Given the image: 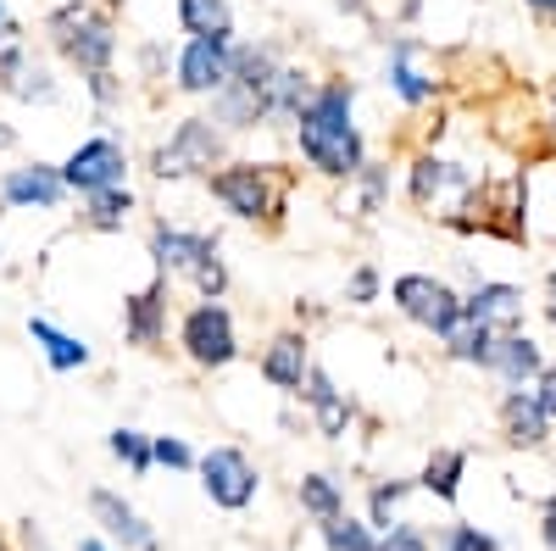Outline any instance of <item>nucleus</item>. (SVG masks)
Listing matches in <instances>:
<instances>
[{
    "mask_svg": "<svg viewBox=\"0 0 556 551\" xmlns=\"http://www.w3.org/2000/svg\"><path fill=\"white\" fill-rule=\"evenodd\" d=\"M545 324L556 329V267H551V279H545Z\"/></svg>",
    "mask_w": 556,
    "mask_h": 551,
    "instance_id": "a18cd8bd",
    "label": "nucleus"
},
{
    "mask_svg": "<svg viewBox=\"0 0 556 551\" xmlns=\"http://www.w3.org/2000/svg\"><path fill=\"white\" fill-rule=\"evenodd\" d=\"M134 212H139V196L128 190V184H123V190H101V196L78 201V223L89 228V235H123Z\"/></svg>",
    "mask_w": 556,
    "mask_h": 551,
    "instance_id": "bb28decb",
    "label": "nucleus"
},
{
    "mask_svg": "<svg viewBox=\"0 0 556 551\" xmlns=\"http://www.w3.org/2000/svg\"><path fill=\"white\" fill-rule=\"evenodd\" d=\"M379 551H434V540H429V529H417V524H395V529H384L379 535Z\"/></svg>",
    "mask_w": 556,
    "mask_h": 551,
    "instance_id": "ea45409f",
    "label": "nucleus"
},
{
    "mask_svg": "<svg viewBox=\"0 0 556 551\" xmlns=\"http://www.w3.org/2000/svg\"><path fill=\"white\" fill-rule=\"evenodd\" d=\"M178 351L201 374H223L228 362H240V324L223 301H195L178 317Z\"/></svg>",
    "mask_w": 556,
    "mask_h": 551,
    "instance_id": "423d86ee",
    "label": "nucleus"
},
{
    "mask_svg": "<svg viewBox=\"0 0 556 551\" xmlns=\"http://www.w3.org/2000/svg\"><path fill=\"white\" fill-rule=\"evenodd\" d=\"M173 17L190 39L235 45V0H173Z\"/></svg>",
    "mask_w": 556,
    "mask_h": 551,
    "instance_id": "393cba45",
    "label": "nucleus"
},
{
    "mask_svg": "<svg viewBox=\"0 0 556 551\" xmlns=\"http://www.w3.org/2000/svg\"><path fill=\"white\" fill-rule=\"evenodd\" d=\"M228 51L235 45H223V39H184L173 57V89L190 101H212L228 84Z\"/></svg>",
    "mask_w": 556,
    "mask_h": 551,
    "instance_id": "9b49d317",
    "label": "nucleus"
},
{
    "mask_svg": "<svg viewBox=\"0 0 556 551\" xmlns=\"http://www.w3.org/2000/svg\"><path fill=\"white\" fill-rule=\"evenodd\" d=\"M167 45H156V39H146V45H139V73H146V78H167Z\"/></svg>",
    "mask_w": 556,
    "mask_h": 551,
    "instance_id": "79ce46f5",
    "label": "nucleus"
},
{
    "mask_svg": "<svg viewBox=\"0 0 556 551\" xmlns=\"http://www.w3.org/2000/svg\"><path fill=\"white\" fill-rule=\"evenodd\" d=\"M501 435H506V446H518V451H540L551 440V418L540 412L534 390H506V401H501Z\"/></svg>",
    "mask_w": 556,
    "mask_h": 551,
    "instance_id": "412c9836",
    "label": "nucleus"
},
{
    "mask_svg": "<svg viewBox=\"0 0 556 551\" xmlns=\"http://www.w3.org/2000/svg\"><path fill=\"white\" fill-rule=\"evenodd\" d=\"M534 401H540V412L556 424V367H545V374L534 379Z\"/></svg>",
    "mask_w": 556,
    "mask_h": 551,
    "instance_id": "37998d69",
    "label": "nucleus"
},
{
    "mask_svg": "<svg viewBox=\"0 0 556 551\" xmlns=\"http://www.w3.org/2000/svg\"><path fill=\"white\" fill-rule=\"evenodd\" d=\"M262 379L278 390V396H301L306 390V374H312V340L306 329H278L267 346H262Z\"/></svg>",
    "mask_w": 556,
    "mask_h": 551,
    "instance_id": "dca6fc26",
    "label": "nucleus"
},
{
    "mask_svg": "<svg viewBox=\"0 0 556 551\" xmlns=\"http://www.w3.org/2000/svg\"><path fill=\"white\" fill-rule=\"evenodd\" d=\"M62 184H67V196H101V190H123L128 184V140L123 134H89V140H78L62 162Z\"/></svg>",
    "mask_w": 556,
    "mask_h": 551,
    "instance_id": "0eeeda50",
    "label": "nucleus"
},
{
    "mask_svg": "<svg viewBox=\"0 0 556 551\" xmlns=\"http://www.w3.org/2000/svg\"><path fill=\"white\" fill-rule=\"evenodd\" d=\"M417 51H424L417 39H395V45H390V67H384V84L395 89V96H401L406 107H429V101L440 96V78L417 67Z\"/></svg>",
    "mask_w": 556,
    "mask_h": 551,
    "instance_id": "aec40b11",
    "label": "nucleus"
},
{
    "mask_svg": "<svg viewBox=\"0 0 556 551\" xmlns=\"http://www.w3.org/2000/svg\"><path fill=\"white\" fill-rule=\"evenodd\" d=\"M12 146H17V128H12V123H0V151H12Z\"/></svg>",
    "mask_w": 556,
    "mask_h": 551,
    "instance_id": "8fccbe9b",
    "label": "nucleus"
},
{
    "mask_svg": "<svg viewBox=\"0 0 556 551\" xmlns=\"http://www.w3.org/2000/svg\"><path fill=\"white\" fill-rule=\"evenodd\" d=\"M73 551H117V546H106L96 529H89V535H78V546H73Z\"/></svg>",
    "mask_w": 556,
    "mask_h": 551,
    "instance_id": "49530a36",
    "label": "nucleus"
},
{
    "mask_svg": "<svg viewBox=\"0 0 556 551\" xmlns=\"http://www.w3.org/2000/svg\"><path fill=\"white\" fill-rule=\"evenodd\" d=\"M462 190V184H468V173H462L456 162H445V156H434V151H417L412 156V167H406V196L417 201V206H429L440 190Z\"/></svg>",
    "mask_w": 556,
    "mask_h": 551,
    "instance_id": "cd10ccee",
    "label": "nucleus"
},
{
    "mask_svg": "<svg viewBox=\"0 0 556 551\" xmlns=\"http://www.w3.org/2000/svg\"><path fill=\"white\" fill-rule=\"evenodd\" d=\"M340 12H351V17H367V7H374V0H334Z\"/></svg>",
    "mask_w": 556,
    "mask_h": 551,
    "instance_id": "de8ad7c7",
    "label": "nucleus"
},
{
    "mask_svg": "<svg viewBox=\"0 0 556 551\" xmlns=\"http://www.w3.org/2000/svg\"><path fill=\"white\" fill-rule=\"evenodd\" d=\"M351 107H356V84L351 78H323L317 96L295 117V151L317 178L351 184L367 167V140H362Z\"/></svg>",
    "mask_w": 556,
    "mask_h": 551,
    "instance_id": "f257e3e1",
    "label": "nucleus"
},
{
    "mask_svg": "<svg viewBox=\"0 0 556 551\" xmlns=\"http://www.w3.org/2000/svg\"><path fill=\"white\" fill-rule=\"evenodd\" d=\"M0 223H7V206H0ZM0 262H7V240H0Z\"/></svg>",
    "mask_w": 556,
    "mask_h": 551,
    "instance_id": "603ef678",
    "label": "nucleus"
},
{
    "mask_svg": "<svg viewBox=\"0 0 556 551\" xmlns=\"http://www.w3.org/2000/svg\"><path fill=\"white\" fill-rule=\"evenodd\" d=\"M73 196H67V184H62V167L56 162H12V167H0V206L12 212H62Z\"/></svg>",
    "mask_w": 556,
    "mask_h": 551,
    "instance_id": "9d476101",
    "label": "nucleus"
},
{
    "mask_svg": "<svg viewBox=\"0 0 556 551\" xmlns=\"http://www.w3.org/2000/svg\"><path fill=\"white\" fill-rule=\"evenodd\" d=\"M317 540H323V551H379V535L367 529L362 513H340L329 524H317Z\"/></svg>",
    "mask_w": 556,
    "mask_h": 551,
    "instance_id": "2f4dec72",
    "label": "nucleus"
},
{
    "mask_svg": "<svg viewBox=\"0 0 556 551\" xmlns=\"http://www.w3.org/2000/svg\"><path fill=\"white\" fill-rule=\"evenodd\" d=\"M84 96L96 101V112L123 107V73H117V67H106V73H84Z\"/></svg>",
    "mask_w": 556,
    "mask_h": 551,
    "instance_id": "4c0bfd02",
    "label": "nucleus"
},
{
    "mask_svg": "<svg viewBox=\"0 0 556 551\" xmlns=\"http://www.w3.org/2000/svg\"><path fill=\"white\" fill-rule=\"evenodd\" d=\"M223 162H228V134L206 112H190L167 128V140L151 146L146 173L162 184H184V178H212Z\"/></svg>",
    "mask_w": 556,
    "mask_h": 551,
    "instance_id": "20e7f679",
    "label": "nucleus"
},
{
    "mask_svg": "<svg viewBox=\"0 0 556 551\" xmlns=\"http://www.w3.org/2000/svg\"><path fill=\"white\" fill-rule=\"evenodd\" d=\"M0 551H17V546H12V535H7V529H0Z\"/></svg>",
    "mask_w": 556,
    "mask_h": 551,
    "instance_id": "3c124183",
    "label": "nucleus"
},
{
    "mask_svg": "<svg viewBox=\"0 0 556 551\" xmlns=\"http://www.w3.org/2000/svg\"><path fill=\"white\" fill-rule=\"evenodd\" d=\"M495 340H501V335H490V329H479V324H468V317H462V324L445 335V351H451L456 362L490 367V351H495Z\"/></svg>",
    "mask_w": 556,
    "mask_h": 551,
    "instance_id": "72a5a7b5",
    "label": "nucleus"
},
{
    "mask_svg": "<svg viewBox=\"0 0 556 551\" xmlns=\"http://www.w3.org/2000/svg\"><path fill=\"white\" fill-rule=\"evenodd\" d=\"M23 329H28V346L39 351V362L51 367V374H84V367L96 362V346L73 329H62L56 317H45V312H28Z\"/></svg>",
    "mask_w": 556,
    "mask_h": 551,
    "instance_id": "f3484780",
    "label": "nucleus"
},
{
    "mask_svg": "<svg viewBox=\"0 0 556 551\" xmlns=\"http://www.w3.org/2000/svg\"><path fill=\"white\" fill-rule=\"evenodd\" d=\"M551 112H556V89H551Z\"/></svg>",
    "mask_w": 556,
    "mask_h": 551,
    "instance_id": "864d4df0",
    "label": "nucleus"
},
{
    "mask_svg": "<svg viewBox=\"0 0 556 551\" xmlns=\"http://www.w3.org/2000/svg\"><path fill=\"white\" fill-rule=\"evenodd\" d=\"M379 290H384V279H379V267H374V262L351 267V279H345V301H351V306H374Z\"/></svg>",
    "mask_w": 556,
    "mask_h": 551,
    "instance_id": "58836bf2",
    "label": "nucleus"
},
{
    "mask_svg": "<svg viewBox=\"0 0 556 551\" xmlns=\"http://www.w3.org/2000/svg\"><path fill=\"white\" fill-rule=\"evenodd\" d=\"M17 45H28V34H23V23L12 12V0H0V57L17 51Z\"/></svg>",
    "mask_w": 556,
    "mask_h": 551,
    "instance_id": "a19ab883",
    "label": "nucleus"
},
{
    "mask_svg": "<svg viewBox=\"0 0 556 551\" xmlns=\"http://www.w3.org/2000/svg\"><path fill=\"white\" fill-rule=\"evenodd\" d=\"M462 317L490 335H523V290L518 285H479L462 296Z\"/></svg>",
    "mask_w": 556,
    "mask_h": 551,
    "instance_id": "a211bd4d",
    "label": "nucleus"
},
{
    "mask_svg": "<svg viewBox=\"0 0 556 551\" xmlns=\"http://www.w3.org/2000/svg\"><path fill=\"white\" fill-rule=\"evenodd\" d=\"M84 508H89V524H96V535L117 551H162V535L156 524L134 508V501L112 485H89L84 490Z\"/></svg>",
    "mask_w": 556,
    "mask_h": 551,
    "instance_id": "6e6552de",
    "label": "nucleus"
},
{
    "mask_svg": "<svg viewBox=\"0 0 556 551\" xmlns=\"http://www.w3.org/2000/svg\"><path fill=\"white\" fill-rule=\"evenodd\" d=\"M101 7H106V0H101Z\"/></svg>",
    "mask_w": 556,
    "mask_h": 551,
    "instance_id": "5fc2aeb1",
    "label": "nucleus"
},
{
    "mask_svg": "<svg viewBox=\"0 0 556 551\" xmlns=\"http://www.w3.org/2000/svg\"><path fill=\"white\" fill-rule=\"evenodd\" d=\"M190 285H195V301H223V296H228V256H223V240H212L206 256L190 267Z\"/></svg>",
    "mask_w": 556,
    "mask_h": 551,
    "instance_id": "473e14b6",
    "label": "nucleus"
},
{
    "mask_svg": "<svg viewBox=\"0 0 556 551\" xmlns=\"http://www.w3.org/2000/svg\"><path fill=\"white\" fill-rule=\"evenodd\" d=\"M540 540H545V551H556V496L540 508Z\"/></svg>",
    "mask_w": 556,
    "mask_h": 551,
    "instance_id": "c03bdc74",
    "label": "nucleus"
},
{
    "mask_svg": "<svg viewBox=\"0 0 556 551\" xmlns=\"http://www.w3.org/2000/svg\"><path fill=\"white\" fill-rule=\"evenodd\" d=\"M212 201L235 217V223H278L290 201V173L278 162H245V156H228L212 178H206Z\"/></svg>",
    "mask_w": 556,
    "mask_h": 551,
    "instance_id": "7ed1b4c3",
    "label": "nucleus"
},
{
    "mask_svg": "<svg viewBox=\"0 0 556 551\" xmlns=\"http://www.w3.org/2000/svg\"><path fill=\"white\" fill-rule=\"evenodd\" d=\"M45 45L73 73H106L117 67L123 34H117L112 7H101V0H62V7L45 12Z\"/></svg>",
    "mask_w": 556,
    "mask_h": 551,
    "instance_id": "f03ea898",
    "label": "nucleus"
},
{
    "mask_svg": "<svg viewBox=\"0 0 556 551\" xmlns=\"http://www.w3.org/2000/svg\"><path fill=\"white\" fill-rule=\"evenodd\" d=\"M317 73L306 67V62H285L273 73V84H267V123H295L301 117V107L317 96Z\"/></svg>",
    "mask_w": 556,
    "mask_h": 551,
    "instance_id": "5701e85b",
    "label": "nucleus"
},
{
    "mask_svg": "<svg viewBox=\"0 0 556 551\" xmlns=\"http://www.w3.org/2000/svg\"><path fill=\"white\" fill-rule=\"evenodd\" d=\"M106 456L123 468V474H134V479H146L156 463H151V435L146 429H134V424H117L112 435H106Z\"/></svg>",
    "mask_w": 556,
    "mask_h": 551,
    "instance_id": "7c9ffc66",
    "label": "nucleus"
},
{
    "mask_svg": "<svg viewBox=\"0 0 556 551\" xmlns=\"http://www.w3.org/2000/svg\"><path fill=\"white\" fill-rule=\"evenodd\" d=\"M523 7H529L534 17H556V0H523Z\"/></svg>",
    "mask_w": 556,
    "mask_h": 551,
    "instance_id": "09e8293b",
    "label": "nucleus"
},
{
    "mask_svg": "<svg viewBox=\"0 0 556 551\" xmlns=\"http://www.w3.org/2000/svg\"><path fill=\"white\" fill-rule=\"evenodd\" d=\"M301 401H306V412H312V429H317L323 440H329V446H340V440L351 435V424H356V401L334 385L329 367H317V362H312Z\"/></svg>",
    "mask_w": 556,
    "mask_h": 551,
    "instance_id": "2eb2a0df",
    "label": "nucleus"
},
{
    "mask_svg": "<svg viewBox=\"0 0 556 551\" xmlns=\"http://www.w3.org/2000/svg\"><path fill=\"white\" fill-rule=\"evenodd\" d=\"M212 240H217V235H206V228L156 217V223H151V262H156V273H162L167 285H173V279H190V267L206 256Z\"/></svg>",
    "mask_w": 556,
    "mask_h": 551,
    "instance_id": "4468645a",
    "label": "nucleus"
},
{
    "mask_svg": "<svg viewBox=\"0 0 556 551\" xmlns=\"http://www.w3.org/2000/svg\"><path fill=\"white\" fill-rule=\"evenodd\" d=\"M412 490H417V479H374V490H367V508H362L367 529H374V535L395 529V524H401V508H406V496H412Z\"/></svg>",
    "mask_w": 556,
    "mask_h": 551,
    "instance_id": "c756f323",
    "label": "nucleus"
},
{
    "mask_svg": "<svg viewBox=\"0 0 556 551\" xmlns=\"http://www.w3.org/2000/svg\"><path fill=\"white\" fill-rule=\"evenodd\" d=\"M390 301H395V312L406 317V324L429 329L440 340L462 324V296L445 279H434V273H401V279L390 285Z\"/></svg>",
    "mask_w": 556,
    "mask_h": 551,
    "instance_id": "1a4fd4ad",
    "label": "nucleus"
},
{
    "mask_svg": "<svg viewBox=\"0 0 556 551\" xmlns=\"http://www.w3.org/2000/svg\"><path fill=\"white\" fill-rule=\"evenodd\" d=\"M462 479H468V451H462V446H434L424 474H417V490L434 496V501H456Z\"/></svg>",
    "mask_w": 556,
    "mask_h": 551,
    "instance_id": "c85d7f7f",
    "label": "nucleus"
},
{
    "mask_svg": "<svg viewBox=\"0 0 556 551\" xmlns=\"http://www.w3.org/2000/svg\"><path fill=\"white\" fill-rule=\"evenodd\" d=\"M195 479H201V496L212 501L217 513H251L256 501H262V463L245 451V446H212L201 451V463H195Z\"/></svg>",
    "mask_w": 556,
    "mask_h": 551,
    "instance_id": "39448f33",
    "label": "nucleus"
},
{
    "mask_svg": "<svg viewBox=\"0 0 556 551\" xmlns=\"http://www.w3.org/2000/svg\"><path fill=\"white\" fill-rule=\"evenodd\" d=\"M295 508H301V518H306L312 529L329 524V518H340V513H351V508H345V479L329 474V468L301 474V479H295Z\"/></svg>",
    "mask_w": 556,
    "mask_h": 551,
    "instance_id": "b1692460",
    "label": "nucleus"
},
{
    "mask_svg": "<svg viewBox=\"0 0 556 551\" xmlns=\"http://www.w3.org/2000/svg\"><path fill=\"white\" fill-rule=\"evenodd\" d=\"M167 324H173V290H167V279L156 273L146 290H134L123 301V340L134 351H156L167 340Z\"/></svg>",
    "mask_w": 556,
    "mask_h": 551,
    "instance_id": "ddd939ff",
    "label": "nucleus"
},
{
    "mask_svg": "<svg viewBox=\"0 0 556 551\" xmlns=\"http://www.w3.org/2000/svg\"><path fill=\"white\" fill-rule=\"evenodd\" d=\"M278 67H285V51H278L273 39H235V51H228V84L251 89L262 101H267V84H273Z\"/></svg>",
    "mask_w": 556,
    "mask_h": 551,
    "instance_id": "6ab92c4d",
    "label": "nucleus"
},
{
    "mask_svg": "<svg viewBox=\"0 0 556 551\" xmlns=\"http://www.w3.org/2000/svg\"><path fill=\"white\" fill-rule=\"evenodd\" d=\"M351 184H356V217H374L390 201V167L384 162H367Z\"/></svg>",
    "mask_w": 556,
    "mask_h": 551,
    "instance_id": "f704fd0d",
    "label": "nucleus"
},
{
    "mask_svg": "<svg viewBox=\"0 0 556 551\" xmlns=\"http://www.w3.org/2000/svg\"><path fill=\"white\" fill-rule=\"evenodd\" d=\"M0 96L17 101V107H56L62 101V78L56 67L34 57L28 45H17V51L0 57Z\"/></svg>",
    "mask_w": 556,
    "mask_h": 551,
    "instance_id": "f8f14e48",
    "label": "nucleus"
},
{
    "mask_svg": "<svg viewBox=\"0 0 556 551\" xmlns=\"http://www.w3.org/2000/svg\"><path fill=\"white\" fill-rule=\"evenodd\" d=\"M490 374L506 385V390H529L540 374H545V356L529 335H501L495 351H490Z\"/></svg>",
    "mask_w": 556,
    "mask_h": 551,
    "instance_id": "4be33fe9",
    "label": "nucleus"
},
{
    "mask_svg": "<svg viewBox=\"0 0 556 551\" xmlns=\"http://www.w3.org/2000/svg\"><path fill=\"white\" fill-rule=\"evenodd\" d=\"M206 107H212L206 117H212V123L228 134V140H235V134H251V128H262V123H267V101H262V96H251V89H235V84H223Z\"/></svg>",
    "mask_w": 556,
    "mask_h": 551,
    "instance_id": "a878e982",
    "label": "nucleus"
},
{
    "mask_svg": "<svg viewBox=\"0 0 556 551\" xmlns=\"http://www.w3.org/2000/svg\"><path fill=\"white\" fill-rule=\"evenodd\" d=\"M151 463L167 468V474H195L201 463V451L184 440V435H151Z\"/></svg>",
    "mask_w": 556,
    "mask_h": 551,
    "instance_id": "c9c22d12",
    "label": "nucleus"
},
{
    "mask_svg": "<svg viewBox=\"0 0 556 551\" xmlns=\"http://www.w3.org/2000/svg\"><path fill=\"white\" fill-rule=\"evenodd\" d=\"M440 551H501V540L484 529V524H468V518H456L445 535H440Z\"/></svg>",
    "mask_w": 556,
    "mask_h": 551,
    "instance_id": "e433bc0d",
    "label": "nucleus"
}]
</instances>
